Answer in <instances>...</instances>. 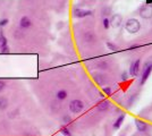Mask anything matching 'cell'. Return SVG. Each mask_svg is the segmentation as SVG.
<instances>
[{
	"instance_id": "cell-1",
	"label": "cell",
	"mask_w": 152,
	"mask_h": 136,
	"mask_svg": "<svg viewBox=\"0 0 152 136\" xmlns=\"http://www.w3.org/2000/svg\"><path fill=\"white\" fill-rule=\"evenodd\" d=\"M125 29H126V31H127L128 33L134 34V33H137V32L140 31L141 24H140V22L137 21L136 18H129V19L126 22V24H125Z\"/></svg>"
},
{
	"instance_id": "cell-2",
	"label": "cell",
	"mask_w": 152,
	"mask_h": 136,
	"mask_svg": "<svg viewBox=\"0 0 152 136\" xmlns=\"http://www.w3.org/2000/svg\"><path fill=\"white\" fill-rule=\"evenodd\" d=\"M83 109H84V102L81 101V100H78V99L72 100L69 102V110L73 113H79Z\"/></svg>"
},
{
	"instance_id": "cell-3",
	"label": "cell",
	"mask_w": 152,
	"mask_h": 136,
	"mask_svg": "<svg viewBox=\"0 0 152 136\" xmlns=\"http://www.w3.org/2000/svg\"><path fill=\"white\" fill-rule=\"evenodd\" d=\"M151 72H152V64L151 62L145 64V66H144V68H143V70H142V77H141V81H140L141 84H144V83L147 82V79L149 78V76H150V74H151Z\"/></svg>"
},
{
	"instance_id": "cell-4",
	"label": "cell",
	"mask_w": 152,
	"mask_h": 136,
	"mask_svg": "<svg viewBox=\"0 0 152 136\" xmlns=\"http://www.w3.org/2000/svg\"><path fill=\"white\" fill-rule=\"evenodd\" d=\"M140 16L144 19H151L152 18V6L145 5L140 9Z\"/></svg>"
},
{
	"instance_id": "cell-5",
	"label": "cell",
	"mask_w": 152,
	"mask_h": 136,
	"mask_svg": "<svg viewBox=\"0 0 152 136\" xmlns=\"http://www.w3.org/2000/svg\"><path fill=\"white\" fill-rule=\"evenodd\" d=\"M0 51L2 53H8L9 52V46H8V41L5 35L0 33Z\"/></svg>"
},
{
	"instance_id": "cell-6",
	"label": "cell",
	"mask_w": 152,
	"mask_h": 136,
	"mask_svg": "<svg viewBox=\"0 0 152 136\" xmlns=\"http://www.w3.org/2000/svg\"><path fill=\"white\" fill-rule=\"evenodd\" d=\"M92 14L91 10H84V9H79V8H75L73 10V15L76 18H83L86 16H90Z\"/></svg>"
},
{
	"instance_id": "cell-7",
	"label": "cell",
	"mask_w": 152,
	"mask_h": 136,
	"mask_svg": "<svg viewBox=\"0 0 152 136\" xmlns=\"http://www.w3.org/2000/svg\"><path fill=\"white\" fill-rule=\"evenodd\" d=\"M122 23H123L122 15H119V14L112 15L111 19H110V25H111L112 27H119V26L122 25Z\"/></svg>"
},
{
	"instance_id": "cell-8",
	"label": "cell",
	"mask_w": 152,
	"mask_h": 136,
	"mask_svg": "<svg viewBox=\"0 0 152 136\" xmlns=\"http://www.w3.org/2000/svg\"><path fill=\"white\" fill-rule=\"evenodd\" d=\"M32 26V21H31L30 17L27 16H23L19 21V27L21 29H29Z\"/></svg>"
},
{
	"instance_id": "cell-9",
	"label": "cell",
	"mask_w": 152,
	"mask_h": 136,
	"mask_svg": "<svg viewBox=\"0 0 152 136\" xmlns=\"http://www.w3.org/2000/svg\"><path fill=\"white\" fill-rule=\"evenodd\" d=\"M135 125H136L137 131L141 133H144L148 131V124L142 119H135Z\"/></svg>"
},
{
	"instance_id": "cell-10",
	"label": "cell",
	"mask_w": 152,
	"mask_h": 136,
	"mask_svg": "<svg viewBox=\"0 0 152 136\" xmlns=\"http://www.w3.org/2000/svg\"><path fill=\"white\" fill-rule=\"evenodd\" d=\"M140 70V59H136L134 62H132L131 68H129V74L132 76H136Z\"/></svg>"
},
{
	"instance_id": "cell-11",
	"label": "cell",
	"mask_w": 152,
	"mask_h": 136,
	"mask_svg": "<svg viewBox=\"0 0 152 136\" xmlns=\"http://www.w3.org/2000/svg\"><path fill=\"white\" fill-rule=\"evenodd\" d=\"M109 107H110V102L108 100H102L97 105V108L99 111H106L109 109Z\"/></svg>"
},
{
	"instance_id": "cell-12",
	"label": "cell",
	"mask_w": 152,
	"mask_h": 136,
	"mask_svg": "<svg viewBox=\"0 0 152 136\" xmlns=\"http://www.w3.org/2000/svg\"><path fill=\"white\" fill-rule=\"evenodd\" d=\"M124 119H125V113H123V115H121L117 119H116V121L114 122V128L115 129H118L121 126L123 125V122H124Z\"/></svg>"
},
{
	"instance_id": "cell-13",
	"label": "cell",
	"mask_w": 152,
	"mask_h": 136,
	"mask_svg": "<svg viewBox=\"0 0 152 136\" xmlns=\"http://www.w3.org/2000/svg\"><path fill=\"white\" fill-rule=\"evenodd\" d=\"M9 106L8 99L5 96H0V110H6Z\"/></svg>"
},
{
	"instance_id": "cell-14",
	"label": "cell",
	"mask_w": 152,
	"mask_h": 136,
	"mask_svg": "<svg viewBox=\"0 0 152 136\" xmlns=\"http://www.w3.org/2000/svg\"><path fill=\"white\" fill-rule=\"evenodd\" d=\"M67 95H68V93H67V91L66 90H59L57 92V94H56V98L58 99V100H65L66 98H67Z\"/></svg>"
},
{
	"instance_id": "cell-15",
	"label": "cell",
	"mask_w": 152,
	"mask_h": 136,
	"mask_svg": "<svg viewBox=\"0 0 152 136\" xmlns=\"http://www.w3.org/2000/svg\"><path fill=\"white\" fill-rule=\"evenodd\" d=\"M94 39H95V36L92 34L91 32H88V33L84 35V40H85L86 42H92V41H94Z\"/></svg>"
},
{
	"instance_id": "cell-16",
	"label": "cell",
	"mask_w": 152,
	"mask_h": 136,
	"mask_svg": "<svg viewBox=\"0 0 152 136\" xmlns=\"http://www.w3.org/2000/svg\"><path fill=\"white\" fill-rule=\"evenodd\" d=\"M60 133L64 136H73L72 132H71V131H69V128H67V127H61V128H60Z\"/></svg>"
},
{
	"instance_id": "cell-17",
	"label": "cell",
	"mask_w": 152,
	"mask_h": 136,
	"mask_svg": "<svg viewBox=\"0 0 152 136\" xmlns=\"http://www.w3.org/2000/svg\"><path fill=\"white\" fill-rule=\"evenodd\" d=\"M107 46H108V49L109 50H111V51H116L118 48H117V45H115L114 43H111V42H107L106 43Z\"/></svg>"
},
{
	"instance_id": "cell-18",
	"label": "cell",
	"mask_w": 152,
	"mask_h": 136,
	"mask_svg": "<svg viewBox=\"0 0 152 136\" xmlns=\"http://www.w3.org/2000/svg\"><path fill=\"white\" fill-rule=\"evenodd\" d=\"M62 122L65 124V125H68V124H71L72 122V118H71V116H64L62 117Z\"/></svg>"
},
{
	"instance_id": "cell-19",
	"label": "cell",
	"mask_w": 152,
	"mask_h": 136,
	"mask_svg": "<svg viewBox=\"0 0 152 136\" xmlns=\"http://www.w3.org/2000/svg\"><path fill=\"white\" fill-rule=\"evenodd\" d=\"M102 24H103V27H105L106 30H108V29H109V26H110V19H108V18H103Z\"/></svg>"
},
{
	"instance_id": "cell-20",
	"label": "cell",
	"mask_w": 152,
	"mask_h": 136,
	"mask_svg": "<svg viewBox=\"0 0 152 136\" xmlns=\"http://www.w3.org/2000/svg\"><path fill=\"white\" fill-rule=\"evenodd\" d=\"M8 23H9V19H8V18H2V19H0V27L6 26Z\"/></svg>"
},
{
	"instance_id": "cell-21",
	"label": "cell",
	"mask_w": 152,
	"mask_h": 136,
	"mask_svg": "<svg viewBox=\"0 0 152 136\" xmlns=\"http://www.w3.org/2000/svg\"><path fill=\"white\" fill-rule=\"evenodd\" d=\"M102 91H103V93H106L107 95H111V93H112V91H111V89H110L109 86L102 87Z\"/></svg>"
},
{
	"instance_id": "cell-22",
	"label": "cell",
	"mask_w": 152,
	"mask_h": 136,
	"mask_svg": "<svg viewBox=\"0 0 152 136\" xmlns=\"http://www.w3.org/2000/svg\"><path fill=\"white\" fill-rule=\"evenodd\" d=\"M23 35H24V34H23V33H22L19 30L15 31V36L17 38V39H22V38H23Z\"/></svg>"
},
{
	"instance_id": "cell-23",
	"label": "cell",
	"mask_w": 152,
	"mask_h": 136,
	"mask_svg": "<svg viewBox=\"0 0 152 136\" xmlns=\"http://www.w3.org/2000/svg\"><path fill=\"white\" fill-rule=\"evenodd\" d=\"M5 89H6V83L3 81H0V92H2Z\"/></svg>"
},
{
	"instance_id": "cell-24",
	"label": "cell",
	"mask_w": 152,
	"mask_h": 136,
	"mask_svg": "<svg viewBox=\"0 0 152 136\" xmlns=\"http://www.w3.org/2000/svg\"><path fill=\"white\" fill-rule=\"evenodd\" d=\"M147 5H152V0H147Z\"/></svg>"
},
{
	"instance_id": "cell-25",
	"label": "cell",
	"mask_w": 152,
	"mask_h": 136,
	"mask_svg": "<svg viewBox=\"0 0 152 136\" xmlns=\"http://www.w3.org/2000/svg\"><path fill=\"white\" fill-rule=\"evenodd\" d=\"M122 78H123V79H126V73H124V74H123Z\"/></svg>"
}]
</instances>
